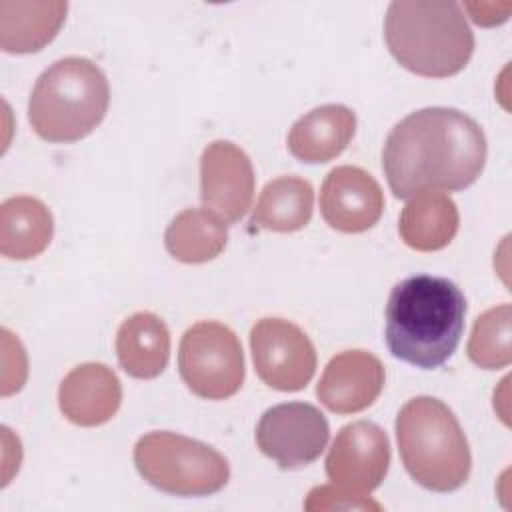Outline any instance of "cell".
I'll return each instance as SVG.
<instances>
[{"label":"cell","mask_w":512,"mask_h":512,"mask_svg":"<svg viewBox=\"0 0 512 512\" xmlns=\"http://www.w3.org/2000/svg\"><path fill=\"white\" fill-rule=\"evenodd\" d=\"M486 136L468 114L432 106L402 118L382 148V168L396 198L456 192L478 180L486 164Z\"/></svg>","instance_id":"obj_1"},{"label":"cell","mask_w":512,"mask_h":512,"mask_svg":"<svg viewBox=\"0 0 512 512\" xmlns=\"http://www.w3.org/2000/svg\"><path fill=\"white\" fill-rule=\"evenodd\" d=\"M466 298L448 278L416 274L398 282L386 302V346L416 368L442 366L458 348Z\"/></svg>","instance_id":"obj_2"},{"label":"cell","mask_w":512,"mask_h":512,"mask_svg":"<svg viewBox=\"0 0 512 512\" xmlns=\"http://www.w3.org/2000/svg\"><path fill=\"white\" fill-rule=\"evenodd\" d=\"M390 54L426 78L458 74L474 52V34L462 6L452 0H396L384 18Z\"/></svg>","instance_id":"obj_3"},{"label":"cell","mask_w":512,"mask_h":512,"mask_svg":"<svg viewBox=\"0 0 512 512\" xmlns=\"http://www.w3.org/2000/svg\"><path fill=\"white\" fill-rule=\"evenodd\" d=\"M398 452L408 474L434 492L458 490L470 476L468 440L454 412L438 398L416 396L396 416Z\"/></svg>","instance_id":"obj_4"},{"label":"cell","mask_w":512,"mask_h":512,"mask_svg":"<svg viewBox=\"0 0 512 512\" xmlns=\"http://www.w3.org/2000/svg\"><path fill=\"white\" fill-rule=\"evenodd\" d=\"M110 86L98 64L68 56L48 66L28 100L32 130L46 142H76L106 116Z\"/></svg>","instance_id":"obj_5"},{"label":"cell","mask_w":512,"mask_h":512,"mask_svg":"<svg viewBox=\"0 0 512 512\" xmlns=\"http://www.w3.org/2000/svg\"><path fill=\"white\" fill-rule=\"evenodd\" d=\"M134 464L154 488L174 496H210L230 478L228 460L212 446L174 432H148L134 446Z\"/></svg>","instance_id":"obj_6"},{"label":"cell","mask_w":512,"mask_h":512,"mask_svg":"<svg viewBox=\"0 0 512 512\" xmlns=\"http://www.w3.org/2000/svg\"><path fill=\"white\" fill-rule=\"evenodd\" d=\"M178 370L184 384L196 396L226 400L234 396L244 382L242 344L222 322H196L180 340Z\"/></svg>","instance_id":"obj_7"},{"label":"cell","mask_w":512,"mask_h":512,"mask_svg":"<svg viewBox=\"0 0 512 512\" xmlns=\"http://www.w3.org/2000/svg\"><path fill=\"white\" fill-rule=\"evenodd\" d=\"M250 350L258 378L274 390H302L316 372L314 344L290 320H258L250 330Z\"/></svg>","instance_id":"obj_8"},{"label":"cell","mask_w":512,"mask_h":512,"mask_svg":"<svg viewBox=\"0 0 512 512\" xmlns=\"http://www.w3.org/2000/svg\"><path fill=\"white\" fill-rule=\"evenodd\" d=\"M330 426L312 404L286 402L268 408L256 426V444L280 468L312 464L326 448Z\"/></svg>","instance_id":"obj_9"},{"label":"cell","mask_w":512,"mask_h":512,"mask_svg":"<svg viewBox=\"0 0 512 512\" xmlns=\"http://www.w3.org/2000/svg\"><path fill=\"white\" fill-rule=\"evenodd\" d=\"M388 466V436L378 424L368 420L342 426L326 456V474L332 484L360 496L370 494L382 484Z\"/></svg>","instance_id":"obj_10"},{"label":"cell","mask_w":512,"mask_h":512,"mask_svg":"<svg viewBox=\"0 0 512 512\" xmlns=\"http://www.w3.org/2000/svg\"><path fill=\"white\" fill-rule=\"evenodd\" d=\"M256 176L248 154L228 140L210 142L200 158V198L224 222H238L250 208Z\"/></svg>","instance_id":"obj_11"},{"label":"cell","mask_w":512,"mask_h":512,"mask_svg":"<svg viewBox=\"0 0 512 512\" xmlns=\"http://www.w3.org/2000/svg\"><path fill=\"white\" fill-rule=\"evenodd\" d=\"M320 212L330 228L344 234H358L380 220L384 194L366 170L338 166L322 182Z\"/></svg>","instance_id":"obj_12"},{"label":"cell","mask_w":512,"mask_h":512,"mask_svg":"<svg viewBox=\"0 0 512 512\" xmlns=\"http://www.w3.org/2000/svg\"><path fill=\"white\" fill-rule=\"evenodd\" d=\"M384 376L378 356L366 350H344L326 364L316 396L330 412H362L380 396Z\"/></svg>","instance_id":"obj_13"},{"label":"cell","mask_w":512,"mask_h":512,"mask_svg":"<svg viewBox=\"0 0 512 512\" xmlns=\"http://www.w3.org/2000/svg\"><path fill=\"white\" fill-rule=\"evenodd\" d=\"M122 384L112 368L100 362H86L72 368L58 388L62 414L78 426H100L120 408Z\"/></svg>","instance_id":"obj_14"},{"label":"cell","mask_w":512,"mask_h":512,"mask_svg":"<svg viewBox=\"0 0 512 512\" xmlns=\"http://www.w3.org/2000/svg\"><path fill=\"white\" fill-rule=\"evenodd\" d=\"M356 132V114L342 104H324L300 116L288 132V150L308 164L340 156Z\"/></svg>","instance_id":"obj_15"},{"label":"cell","mask_w":512,"mask_h":512,"mask_svg":"<svg viewBox=\"0 0 512 512\" xmlns=\"http://www.w3.org/2000/svg\"><path fill=\"white\" fill-rule=\"evenodd\" d=\"M116 354L122 370L140 380L156 378L170 360V332L152 312L128 316L116 334Z\"/></svg>","instance_id":"obj_16"},{"label":"cell","mask_w":512,"mask_h":512,"mask_svg":"<svg viewBox=\"0 0 512 512\" xmlns=\"http://www.w3.org/2000/svg\"><path fill=\"white\" fill-rule=\"evenodd\" d=\"M68 4L54 2H0V46L12 54L42 50L60 30Z\"/></svg>","instance_id":"obj_17"},{"label":"cell","mask_w":512,"mask_h":512,"mask_svg":"<svg viewBox=\"0 0 512 512\" xmlns=\"http://www.w3.org/2000/svg\"><path fill=\"white\" fill-rule=\"evenodd\" d=\"M460 216L444 192H420L408 198L398 220L402 240L418 252L442 250L458 232Z\"/></svg>","instance_id":"obj_18"},{"label":"cell","mask_w":512,"mask_h":512,"mask_svg":"<svg viewBox=\"0 0 512 512\" xmlns=\"http://www.w3.org/2000/svg\"><path fill=\"white\" fill-rule=\"evenodd\" d=\"M54 234L48 206L34 196H12L0 206V252L12 260H28L46 250Z\"/></svg>","instance_id":"obj_19"},{"label":"cell","mask_w":512,"mask_h":512,"mask_svg":"<svg viewBox=\"0 0 512 512\" xmlns=\"http://www.w3.org/2000/svg\"><path fill=\"white\" fill-rule=\"evenodd\" d=\"M312 210V184L300 176H278L262 188L250 222L270 232H296L310 222Z\"/></svg>","instance_id":"obj_20"},{"label":"cell","mask_w":512,"mask_h":512,"mask_svg":"<svg viewBox=\"0 0 512 512\" xmlns=\"http://www.w3.org/2000/svg\"><path fill=\"white\" fill-rule=\"evenodd\" d=\"M228 242L224 220L208 208H186L172 218L164 244L172 258L184 264L214 260Z\"/></svg>","instance_id":"obj_21"},{"label":"cell","mask_w":512,"mask_h":512,"mask_svg":"<svg viewBox=\"0 0 512 512\" xmlns=\"http://www.w3.org/2000/svg\"><path fill=\"white\" fill-rule=\"evenodd\" d=\"M510 322L512 308L506 302L488 308L476 318L468 340V358L476 366L500 370L512 362Z\"/></svg>","instance_id":"obj_22"},{"label":"cell","mask_w":512,"mask_h":512,"mask_svg":"<svg viewBox=\"0 0 512 512\" xmlns=\"http://www.w3.org/2000/svg\"><path fill=\"white\" fill-rule=\"evenodd\" d=\"M304 510H382V506L368 496L352 494L334 486H316L308 492Z\"/></svg>","instance_id":"obj_23"}]
</instances>
